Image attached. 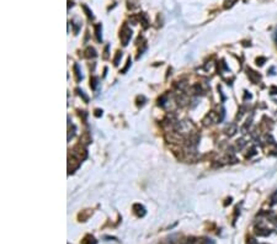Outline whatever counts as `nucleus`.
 <instances>
[{
  "instance_id": "obj_4",
  "label": "nucleus",
  "mask_w": 277,
  "mask_h": 244,
  "mask_svg": "<svg viewBox=\"0 0 277 244\" xmlns=\"http://www.w3.org/2000/svg\"><path fill=\"white\" fill-rule=\"evenodd\" d=\"M235 132H237V126L235 125H230L225 128V133H227L228 136H233Z\"/></svg>"
},
{
  "instance_id": "obj_7",
  "label": "nucleus",
  "mask_w": 277,
  "mask_h": 244,
  "mask_svg": "<svg viewBox=\"0 0 277 244\" xmlns=\"http://www.w3.org/2000/svg\"><path fill=\"white\" fill-rule=\"evenodd\" d=\"M272 201H274V204H277V192L272 196Z\"/></svg>"
},
{
  "instance_id": "obj_3",
  "label": "nucleus",
  "mask_w": 277,
  "mask_h": 244,
  "mask_svg": "<svg viewBox=\"0 0 277 244\" xmlns=\"http://www.w3.org/2000/svg\"><path fill=\"white\" fill-rule=\"evenodd\" d=\"M134 210H138V211H134V212L137 213V216H139V217H143V216L145 215V208L143 206L141 205H134V207H133Z\"/></svg>"
},
{
  "instance_id": "obj_8",
  "label": "nucleus",
  "mask_w": 277,
  "mask_h": 244,
  "mask_svg": "<svg viewBox=\"0 0 277 244\" xmlns=\"http://www.w3.org/2000/svg\"><path fill=\"white\" fill-rule=\"evenodd\" d=\"M276 41H277V35H276Z\"/></svg>"
},
{
  "instance_id": "obj_2",
  "label": "nucleus",
  "mask_w": 277,
  "mask_h": 244,
  "mask_svg": "<svg viewBox=\"0 0 277 244\" xmlns=\"http://www.w3.org/2000/svg\"><path fill=\"white\" fill-rule=\"evenodd\" d=\"M83 244H98V241L92 237V236H90V234H87V236H85V238L83 239V242H81Z\"/></svg>"
},
{
  "instance_id": "obj_6",
  "label": "nucleus",
  "mask_w": 277,
  "mask_h": 244,
  "mask_svg": "<svg viewBox=\"0 0 277 244\" xmlns=\"http://www.w3.org/2000/svg\"><path fill=\"white\" fill-rule=\"evenodd\" d=\"M234 1H235V0H227V1H225V8H228V6H232Z\"/></svg>"
},
{
  "instance_id": "obj_1",
  "label": "nucleus",
  "mask_w": 277,
  "mask_h": 244,
  "mask_svg": "<svg viewBox=\"0 0 277 244\" xmlns=\"http://www.w3.org/2000/svg\"><path fill=\"white\" fill-rule=\"evenodd\" d=\"M131 36H132V31L129 30L127 26H124L123 29H122V33H121V40H122V42H123L124 46L128 43V41H129V38H131Z\"/></svg>"
},
{
  "instance_id": "obj_5",
  "label": "nucleus",
  "mask_w": 277,
  "mask_h": 244,
  "mask_svg": "<svg viewBox=\"0 0 277 244\" xmlns=\"http://www.w3.org/2000/svg\"><path fill=\"white\" fill-rule=\"evenodd\" d=\"M177 244H195V241H193L192 238H186V239H182V241H180Z\"/></svg>"
}]
</instances>
